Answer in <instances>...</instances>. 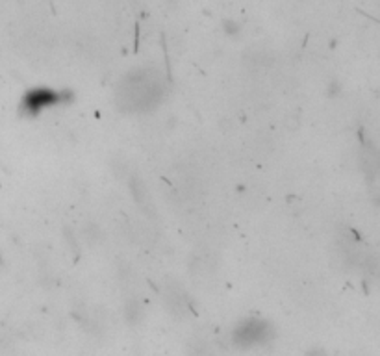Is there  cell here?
Listing matches in <instances>:
<instances>
[{"label": "cell", "instance_id": "4", "mask_svg": "<svg viewBox=\"0 0 380 356\" xmlns=\"http://www.w3.org/2000/svg\"><path fill=\"white\" fill-rule=\"evenodd\" d=\"M165 302H167V306L171 308L174 313L185 312V299H184V295L178 292V290L169 288L167 292H165Z\"/></svg>", "mask_w": 380, "mask_h": 356}, {"label": "cell", "instance_id": "1", "mask_svg": "<svg viewBox=\"0 0 380 356\" xmlns=\"http://www.w3.org/2000/svg\"><path fill=\"white\" fill-rule=\"evenodd\" d=\"M163 86L160 84L158 75H148L147 70H141L139 75H130L126 78V84L121 87V95H125V102L128 108L145 110L160 100Z\"/></svg>", "mask_w": 380, "mask_h": 356}, {"label": "cell", "instance_id": "5", "mask_svg": "<svg viewBox=\"0 0 380 356\" xmlns=\"http://www.w3.org/2000/svg\"><path fill=\"white\" fill-rule=\"evenodd\" d=\"M145 312H143V306L139 301H128L125 306V317L130 325H137L143 319Z\"/></svg>", "mask_w": 380, "mask_h": 356}, {"label": "cell", "instance_id": "6", "mask_svg": "<svg viewBox=\"0 0 380 356\" xmlns=\"http://www.w3.org/2000/svg\"><path fill=\"white\" fill-rule=\"evenodd\" d=\"M308 356H323V354H321V352H310Z\"/></svg>", "mask_w": 380, "mask_h": 356}, {"label": "cell", "instance_id": "3", "mask_svg": "<svg viewBox=\"0 0 380 356\" xmlns=\"http://www.w3.org/2000/svg\"><path fill=\"white\" fill-rule=\"evenodd\" d=\"M67 98H69L67 93H58L52 91V89H47V87H37V89H32V91L26 93V97L22 98V108L26 114L35 115L49 106L65 102Z\"/></svg>", "mask_w": 380, "mask_h": 356}, {"label": "cell", "instance_id": "2", "mask_svg": "<svg viewBox=\"0 0 380 356\" xmlns=\"http://www.w3.org/2000/svg\"><path fill=\"white\" fill-rule=\"evenodd\" d=\"M271 338V327L261 319H247L234 330V341L239 347H252Z\"/></svg>", "mask_w": 380, "mask_h": 356}]
</instances>
